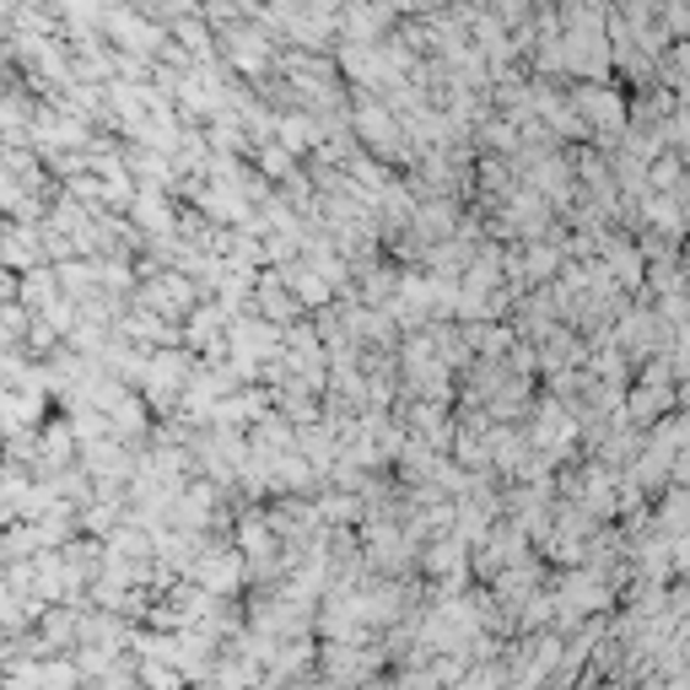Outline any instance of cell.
<instances>
[{
    "mask_svg": "<svg viewBox=\"0 0 690 690\" xmlns=\"http://www.w3.org/2000/svg\"><path fill=\"white\" fill-rule=\"evenodd\" d=\"M16 302L27 308V313H43L49 302H60V276L54 271H33V276L16 280Z\"/></svg>",
    "mask_w": 690,
    "mask_h": 690,
    "instance_id": "cell-3",
    "label": "cell"
},
{
    "mask_svg": "<svg viewBox=\"0 0 690 690\" xmlns=\"http://www.w3.org/2000/svg\"><path fill=\"white\" fill-rule=\"evenodd\" d=\"M54 346H60V335L33 313V329H27V346H22V351H27V356H54Z\"/></svg>",
    "mask_w": 690,
    "mask_h": 690,
    "instance_id": "cell-6",
    "label": "cell"
},
{
    "mask_svg": "<svg viewBox=\"0 0 690 690\" xmlns=\"http://www.w3.org/2000/svg\"><path fill=\"white\" fill-rule=\"evenodd\" d=\"M38 648H43V658L49 653H60V648H71L76 637H81V620H71V610H43L38 615Z\"/></svg>",
    "mask_w": 690,
    "mask_h": 690,
    "instance_id": "cell-2",
    "label": "cell"
},
{
    "mask_svg": "<svg viewBox=\"0 0 690 690\" xmlns=\"http://www.w3.org/2000/svg\"><path fill=\"white\" fill-rule=\"evenodd\" d=\"M27 329H33V313L22 302H0V356L5 351H22L27 346Z\"/></svg>",
    "mask_w": 690,
    "mask_h": 690,
    "instance_id": "cell-4",
    "label": "cell"
},
{
    "mask_svg": "<svg viewBox=\"0 0 690 690\" xmlns=\"http://www.w3.org/2000/svg\"><path fill=\"white\" fill-rule=\"evenodd\" d=\"M0 271H11V276H33V271H43V227L0 222Z\"/></svg>",
    "mask_w": 690,
    "mask_h": 690,
    "instance_id": "cell-1",
    "label": "cell"
},
{
    "mask_svg": "<svg viewBox=\"0 0 690 690\" xmlns=\"http://www.w3.org/2000/svg\"><path fill=\"white\" fill-rule=\"evenodd\" d=\"M76 680H81V669L65 664V658H43L38 664V690H76Z\"/></svg>",
    "mask_w": 690,
    "mask_h": 690,
    "instance_id": "cell-5",
    "label": "cell"
}]
</instances>
